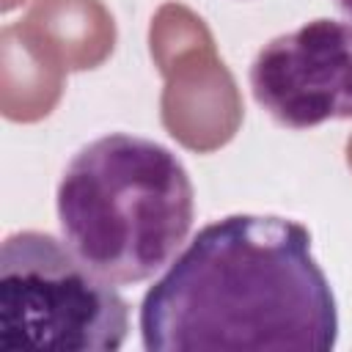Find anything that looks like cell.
<instances>
[{
	"mask_svg": "<svg viewBox=\"0 0 352 352\" xmlns=\"http://www.w3.org/2000/svg\"><path fill=\"white\" fill-rule=\"evenodd\" d=\"M138 319L148 352L338 344V305L311 231L278 214L204 226L148 286Z\"/></svg>",
	"mask_w": 352,
	"mask_h": 352,
	"instance_id": "cell-1",
	"label": "cell"
},
{
	"mask_svg": "<svg viewBox=\"0 0 352 352\" xmlns=\"http://www.w3.org/2000/svg\"><path fill=\"white\" fill-rule=\"evenodd\" d=\"M66 245L99 275L126 286L165 270L190 236L195 190L162 143L110 132L85 143L55 192Z\"/></svg>",
	"mask_w": 352,
	"mask_h": 352,
	"instance_id": "cell-2",
	"label": "cell"
},
{
	"mask_svg": "<svg viewBox=\"0 0 352 352\" xmlns=\"http://www.w3.org/2000/svg\"><path fill=\"white\" fill-rule=\"evenodd\" d=\"M333 3H336V8H338V11L352 22V0H333Z\"/></svg>",
	"mask_w": 352,
	"mask_h": 352,
	"instance_id": "cell-5",
	"label": "cell"
},
{
	"mask_svg": "<svg viewBox=\"0 0 352 352\" xmlns=\"http://www.w3.org/2000/svg\"><path fill=\"white\" fill-rule=\"evenodd\" d=\"M250 94L286 129L352 118V22L311 19L270 38L253 58Z\"/></svg>",
	"mask_w": 352,
	"mask_h": 352,
	"instance_id": "cell-4",
	"label": "cell"
},
{
	"mask_svg": "<svg viewBox=\"0 0 352 352\" xmlns=\"http://www.w3.org/2000/svg\"><path fill=\"white\" fill-rule=\"evenodd\" d=\"M118 283L88 267L66 239L14 231L0 248V346L116 352L129 333Z\"/></svg>",
	"mask_w": 352,
	"mask_h": 352,
	"instance_id": "cell-3",
	"label": "cell"
}]
</instances>
